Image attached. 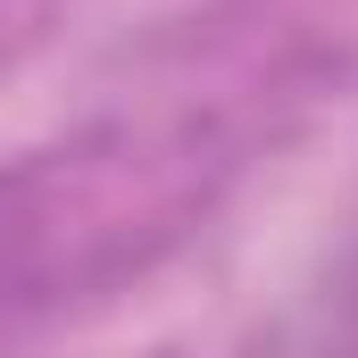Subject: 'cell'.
I'll return each instance as SVG.
<instances>
[{
    "label": "cell",
    "instance_id": "6da1fadb",
    "mask_svg": "<svg viewBox=\"0 0 358 358\" xmlns=\"http://www.w3.org/2000/svg\"><path fill=\"white\" fill-rule=\"evenodd\" d=\"M325 358H358V259L342 267L334 300H325Z\"/></svg>",
    "mask_w": 358,
    "mask_h": 358
}]
</instances>
